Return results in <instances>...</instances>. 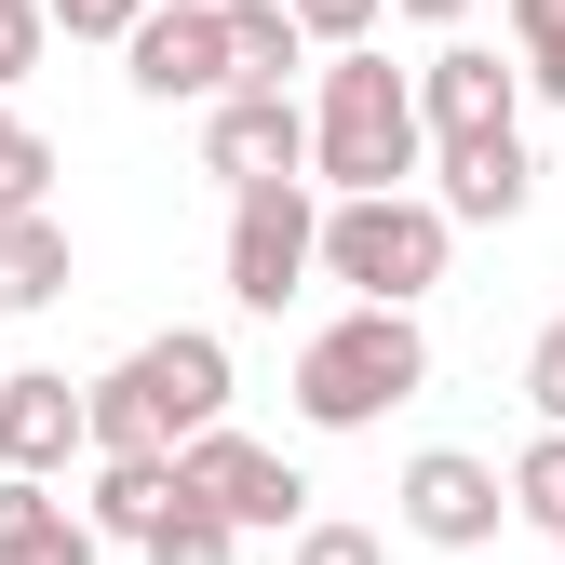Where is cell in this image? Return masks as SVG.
Returning <instances> with one entry per match:
<instances>
[{
    "label": "cell",
    "instance_id": "7402d4cb",
    "mask_svg": "<svg viewBox=\"0 0 565 565\" xmlns=\"http://www.w3.org/2000/svg\"><path fill=\"white\" fill-rule=\"evenodd\" d=\"M282 14H297V28L337 54V41H377V14H391V0H282Z\"/></svg>",
    "mask_w": 565,
    "mask_h": 565
},
{
    "label": "cell",
    "instance_id": "ffe728a7",
    "mask_svg": "<svg viewBox=\"0 0 565 565\" xmlns=\"http://www.w3.org/2000/svg\"><path fill=\"white\" fill-rule=\"evenodd\" d=\"M0 202H54V149L14 121V95H0Z\"/></svg>",
    "mask_w": 565,
    "mask_h": 565
},
{
    "label": "cell",
    "instance_id": "cb8c5ba5",
    "mask_svg": "<svg viewBox=\"0 0 565 565\" xmlns=\"http://www.w3.org/2000/svg\"><path fill=\"white\" fill-rule=\"evenodd\" d=\"M282 565H391V552H377V525H297Z\"/></svg>",
    "mask_w": 565,
    "mask_h": 565
},
{
    "label": "cell",
    "instance_id": "484cf974",
    "mask_svg": "<svg viewBox=\"0 0 565 565\" xmlns=\"http://www.w3.org/2000/svg\"><path fill=\"white\" fill-rule=\"evenodd\" d=\"M404 28H471V0H391Z\"/></svg>",
    "mask_w": 565,
    "mask_h": 565
},
{
    "label": "cell",
    "instance_id": "8fae6325",
    "mask_svg": "<svg viewBox=\"0 0 565 565\" xmlns=\"http://www.w3.org/2000/svg\"><path fill=\"white\" fill-rule=\"evenodd\" d=\"M95 458V417L67 364H0V471H67Z\"/></svg>",
    "mask_w": 565,
    "mask_h": 565
},
{
    "label": "cell",
    "instance_id": "9c48e42d",
    "mask_svg": "<svg viewBox=\"0 0 565 565\" xmlns=\"http://www.w3.org/2000/svg\"><path fill=\"white\" fill-rule=\"evenodd\" d=\"M121 82L149 95V108H202V95H230V28L189 14V0H149V14L121 28Z\"/></svg>",
    "mask_w": 565,
    "mask_h": 565
},
{
    "label": "cell",
    "instance_id": "5bb4252c",
    "mask_svg": "<svg viewBox=\"0 0 565 565\" xmlns=\"http://www.w3.org/2000/svg\"><path fill=\"white\" fill-rule=\"evenodd\" d=\"M67 269H82V243H67L54 202H0V310H54Z\"/></svg>",
    "mask_w": 565,
    "mask_h": 565
},
{
    "label": "cell",
    "instance_id": "7a4b0ae2",
    "mask_svg": "<svg viewBox=\"0 0 565 565\" xmlns=\"http://www.w3.org/2000/svg\"><path fill=\"white\" fill-rule=\"evenodd\" d=\"M82 417H95V458H135V445H189L202 417H230V337H149V350H121L108 377H82Z\"/></svg>",
    "mask_w": 565,
    "mask_h": 565
},
{
    "label": "cell",
    "instance_id": "e0dca14e",
    "mask_svg": "<svg viewBox=\"0 0 565 565\" xmlns=\"http://www.w3.org/2000/svg\"><path fill=\"white\" fill-rule=\"evenodd\" d=\"M135 552H149V565H230V552H243V525H230V512H202L189 484H175V499H162V525L135 539Z\"/></svg>",
    "mask_w": 565,
    "mask_h": 565
},
{
    "label": "cell",
    "instance_id": "44dd1931",
    "mask_svg": "<svg viewBox=\"0 0 565 565\" xmlns=\"http://www.w3.org/2000/svg\"><path fill=\"white\" fill-rule=\"evenodd\" d=\"M525 404H539V431H565V310L525 337Z\"/></svg>",
    "mask_w": 565,
    "mask_h": 565
},
{
    "label": "cell",
    "instance_id": "277c9868",
    "mask_svg": "<svg viewBox=\"0 0 565 565\" xmlns=\"http://www.w3.org/2000/svg\"><path fill=\"white\" fill-rule=\"evenodd\" d=\"M431 391V337H417V310H377V297H350L310 350H297V417L310 431H377L391 404Z\"/></svg>",
    "mask_w": 565,
    "mask_h": 565
},
{
    "label": "cell",
    "instance_id": "2e32d148",
    "mask_svg": "<svg viewBox=\"0 0 565 565\" xmlns=\"http://www.w3.org/2000/svg\"><path fill=\"white\" fill-rule=\"evenodd\" d=\"M216 28H230V82H297V54H310V28L282 0H216Z\"/></svg>",
    "mask_w": 565,
    "mask_h": 565
},
{
    "label": "cell",
    "instance_id": "603a6c76",
    "mask_svg": "<svg viewBox=\"0 0 565 565\" xmlns=\"http://www.w3.org/2000/svg\"><path fill=\"white\" fill-rule=\"evenodd\" d=\"M41 41H54V14H41V0H0V95L41 67Z\"/></svg>",
    "mask_w": 565,
    "mask_h": 565
},
{
    "label": "cell",
    "instance_id": "9a60e30c",
    "mask_svg": "<svg viewBox=\"0 0 565 565\" xmlns=\"http://www.w3.org/2000/svg\"><path fill=\"white\" fill-rule=\"evenodd\" d=\"M162 499H175V445H135V458H95V484H82V525L135 552V539L162 525Z\"/></svg>",
    "mask_w": 565,
    "mask_h": 565
},
{
    "label": "cell",
    "instance_id": "ac0fdd59",
    "mask_svg": "<svg viewBox=\"0 0 565 565\" xmlns=\"http://www.w3.org/2000/svg\"><path fill=\"white\" fill-rule=\"evenodd\" d=\"M499 484H512V525H539V539H565V431H539V445H525V458H512Z\"/></svg>",
    "mask_w": 565,
    "mask_h": 565
},
{
    "label": "cell",
    "instance_id": "30bf717a",
    "mask_svg": "<svg viewBox=\"0 0 565 565\" xmlns=\"http://www.w3.org/2000/svg\"><path fill=\"white\" fill-rule=\"evenodd\" d=\"M404 82H417V135H431V149H445V135H512L525 121V67H499V54L458 41V28H445L431 67H404Z\"/></svg>",
    "mask_w": 565,
    "mask_h": 565
},
{
    "label": "cell",
    "instance_id": "52a82bcc",
    "mask_svg": "<svg viewBox=\"0 0 565 565\" xmlns=\"http://www.w3.org/2000/svg\"><path fill=\"white\" fill-rule=\"evenodd\" d=\"M391 512H404V539H431V552H484L512 525V484H499V458H471V445H417L404 484H391Z\"/></svg>",
    "mask_w": 565,
    "mask_h": 565
},
{
    "label": "cell",
    "instance_id": "ba28073f",
    "mask_svg": "<svg viewBox=\"0 0 565 565\" xmlns=\"http://www.w3.org/2000/svg\"><path fill=\"white\" fill-rule=\"evenodd\" d=\"M202 175H310V108L282 95V82H230V95H202Z\"/></svg>",
    "mask_w": 565,
    "mask_h": 565
},
{
    "label": "cell",
    "instance_id": "5b68a950",
    "mask_svg": "<svg viewBox=\"0 0 565 565\" xmlns=\"http://www.w3.org/2000/svg\"><path fill=\"white\" fill-rule=\"evenodd\" d=\"M310 243H323L310 175H256V189H230V310L282 323V310L310 297Z\"/></svg>",
    "mask_w": 565,
    "mask_h": 565
},
{
    "label": "cell",
    "instance_id": "6da1fadb",
    "mask_svg": "<svg viewBox=\"0 0 565 565\" xmlns=\"http://www.w3.org/2000/svg\"><path fill=\"white\" fill-rule=\"evenodd\" d=\"M431 135H417V82L377 41H337L323 54V95H310V189H417Z\"/></svg>",
    "mask_w": 565,
    "mask_h": 565
},
{
    "label": "cell",
    "instance_id": "4316f807",
    "mask_svg": "<svg viewBox=\"0 0 565 565\" xmlns=\"http://www.w3.org/2000/svg\"><path fill=\"white\" fill-rule=\"evenodd\" d=\"M189 14H216V0H189Z\"/></svg>",
    "mask_w": 565,
    "mask_h": 565
},
{
    "label": "cell",
    "instance_id": "4fadbf2b",
    "mask_svg": "<svg viewBox=\"0 0 565 565\" xmlns=\"http://www.w3.org/2000/svg\"><path fill=\"white\" fill-rule=\"evenodd\" d=\"M108 539L82 525V499H54V471H0V565H95Z\"/></svg>",
    "mask_w": 565,
    "mask_h": 565
},
{
    "label": "cell",
    "instance_id": "d4e9b609",
    "mask_svg": "<svg viewBox=\"0 0 565 565\" xmlns=\"http://www.w3.org/2000/svg\"><path fill=\"white\" fill-rule=\"evenodd\" d=\"M41 14H54V28H67V41H121V28H135V14H149V0H41Z\"/></svg>",
    "mask_w": 565,
    "mask_h": 565
},
{
    "label": "cell",
    "instance_id": "8992f818",
    "mask_svg": "<svg viewBox=\"0 0 565 565\" xmlns=\"http://www.w3.org/2000/svg\"><path fill=\"white\" fill-rule=\"evenodd\" d=\"M175 484L202 512H230L243 539H297L310 525V471L282 458V445H256V431H230V417H202V431L175 445Z\"/></svg>",
    "mask_w": 565,
    "mask_h": 565
},
{
    "label": "cell",
    "instance_id": "d6986e66",
    "mask_svg": "<svg viewBox=\"0 0 565 565\" xmlns=\"http://www.w3.org/2000/svg\"><path fill=\"white\" fill-rule=\"evenodd\" d=\"M512 67H525V95L565 108V0H512Z\"/></svg>",
    "mask_w": 565,
    "mask_h": 565
},
{
    "label": "cell",
    "instance_id": "83f0119b",
    "mask_svg": "<svg viewBox=\"0 0 565 565\" xmlns=\"http://www.w3.org/2000/svg\"><path fill=\"white\" fill-rule=\"evenodd\" d=\"M552 552H565V539H552Z\"/></svg>",
    "mask_w": 565,
    "mask_h": 565
},
{
    "label": "cell",
    "instance_id": "3957f363",
    "mask_svg": "<svg viewBox=\"0 0 565 565\" xmlns=\"http://www.w3.org/2000/svg\"><path fill=\"white\" fill-rule=\"evenodd\" d=\"M445 256H458V216L431 189H337L323 202V243H310V269L350 282V297H377V310H417L445 282Z\"/></svg>",
    "mask_w": 565,
    "mask_h": 565
},
{
    "label": "cell",
    "instance_id": "7c38bea8",
    "mask_svg": "<svg viewBox=\"0 0 565 565\" xmlns=\"http://www.w3.org/2000/svg\"><path fill=\"white\" fill-rule=\"evenodd\" d=\"M417 175H431V202H445L458 230H512L525 202H539V162H525V121H512V135H445V149L417 162Z\"/></svg>",
    "mask_w": 565,
    "mask_h": 565
}]
</instances>
